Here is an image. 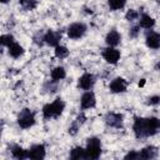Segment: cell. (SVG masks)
I'll use <instances>...</instances> for the list:
<instances>
[{
  "mask_svg": "<svg viewBox=\"0 0 160 160\" xmlns=\"http://www.w3.org/2000/svg\"><path fill=\"white\" fill-rule=\"evenodd\" d=\"M86 159H99L101 155V141L98 138H89L86 142Z\"/></svg>",
  "mask_w": 160,
  "mask_h": 160,
  "instance_id": "3957f363",
  "label": "cell"
},
{
  "mask_svg": "<svg viewBox=\"0 0 160 160\" xmlns=\"http://www.w3.org/2000/svg\"><path fill=\"white\" fill-rule=\"evenodd\" d=\"M65 76H66V71H65V69H64L62 66H56V68L52 69L51 72H50V78H51V81H52V82L60 81V80L65 79Z\"/></svg>",
  "mask_w": 160,
  "mask_h": 160,
  "instance_id": "ac0fdd59",
  "label": "cell"
},
{
  "mask_svg": "<svg viewBox=\"0 0 160 160\" xmlns=\"http://www.w3.org/2000/svg\"><path fill=\"white\" fill-rule=\"evenodd\" d=\"M96 104V98H95V94L90 90L85 91L82 95H81V99H80V105H81V109H91L94 108Z\"/></svg>",
  "mask_w": 160,
  "mask_h": 160,
  "instance_id": "9c48e42d",
  "label": "cell"
},
{
  "mask_svg": "<svg viewBox=\"0 0 160 160\" xmlns=\"http://www.w3.org/2000/svg\"><path fill=\"white\" fill-rule=\"evenodd\" d=\"M18 124L21 129L31 128L35 124V114L28 108L22 109L18 115Z\"/></svg>",
  "mask_w": 160,
  "mask_h": 160,
  "instance_id": "277c9868",
  "label": "cell"
},
{
  "mask_svg": "<svg viewBox=\"0 0 160 160\" xmlns=\"http://www.w3.org/2000/svg\"><path fill=\"white\" fill-rule=\"evenodd\" d=\"M124 159L125 160H128V159H140V154L138 152V151H130V152H128L125 156H124Z\"/></svg>",
  "mask_w": 160,
  "mask_h": 160,
  "instance_id": "f1b7e54d",
  "label": "cell"
},
{
  "mask_svg": "<svg viewBox=\"0 0 160 160\" xmlns=\"http://www.w3.org/2000/svg\"><path fill=\"white\" fill-rule=\"evenodd\" d=\"M10 151H11V155L12 158L18 159V160H24V159H29V150L21 148L20 145H16V144H12L10 148Z\"/></svg>",
  "mask_w": 160,
  "mask_h": 160,
  "instance_id": "5bb4252c",
  "label": "cell"
},
{
  "mask_svg": "<svg viewBox=\"0 0 160 160\" xmlns=\"http://www.w3.org/2000/svg\"><path fill=\"white\" fill-rule=\"evenodd\" d=\"M146 104L148 105H158V104H160V95H152V96L148 98Z\"/></svg>",
  "mask_w": 160,
  "mask_h": 160,
  "instance_id": "484cf974",
  "label": "cell"
},
{
  "mask_svg": "<svg viewBox=\"0 0 160 160\" xmlns=\"http://www.w3.org/2000/svg\"><path fill=\"white\" fill-rule=\"evenodd\" d=\"M79 125H80V124L75 120V121L70 125V128H69V134H70V135H75V134L78 132V130H79Z\"/></svg>",
  "mask_w": 160,
  "mask_h": 160,
  "instance_id": "4316f807",
  "label": "cell"
},
{
  "mask_svg": "<svg viewBox=\"0 0 160 160\" xmlns=\"http://www.w3.org/2000/svg\"><path fill=\"white\" fill-rule=\"evenodd\" d=\"M138 18H139V12H138L136 10H134V9L128 10V12L125 14V19H126L128 21H134V20H136Z\"/></svg>",
  "mask_w": 160,
  "mask_h": 160,
  "instance_id": "d4e9b609",
  "label": "cell"
},
{
  "mask_svg": "<svg viewBox=\"0 0 160 160\" xmlns=\"http://www.w3.org/2000/svg\"><path fill=\"white\" fill-rule=\"evenodd\" d=\"M126 88H128V82L122 78H115L114 80H111V82L109 85L110 91L114 92V94L124 92V91H126Z\"/></svg>",
  "mask_w": 160,
  "mask_h": 160,
  "instance_id": "8fae6325",
  "label": "cell"
},
{
  "mask_svg": "<svg viewBox=\"0 0 160 160\" xmlns=\"http://www.w3.org/2000/svg\"><path fill=\"white\" fill-rule=\"evenodd\" d=\"M102 58L109 64H116L120 60V51L112 46H109L102 50Z\"/></svg>",
  "mask_w": 160,
  "mask_h": 160,
  "instance_id": "ba28073f",
  "label": "cell"
},
{
  "mask_svg": "<svg viewBox=\"0 0 160 160\" xmlns=\"http://www.w3.org/2000/svg\"><path fill=\"white\" fill-rule=\"evenodd\" d=\"M46 155V150L45 146L42 144H36L32 145L29 149V159H34V160H41L44 159Z\"/></svg>",
  "mask_w": 160,
  "mask_h": 160,
  "instance_id": "7c38bea8",
  "label": "cell"
},
{
  "mask_svg": "<svg viewBox=\"0 0 160 160\" xmlns=\"http://www.w3.org/2000/svg\"><path fill=\"white\" fill-rule=\"evenodd\" d=\"M86 30H88V28L84 22H74L68 28V36L72 40H76V39L82 38L85 35Z\"/></svg>",
  "mask_w": 160,
  "mask_h": 160,
  "instance_id": "5b68a950",
  "label": "cell"
},
{
  "mask_svg": "<svg viewBox=\"0 0 160 160\" xmlns=\"http://www.w3.org/2000/svg\"><path fill=\"white\" fill-rule=\"evenodd\" d=\"M139 25L144 29H151L155 25V20H154V18H151L148 14H141L140 20H139Z\"/></svg>",
  "mask_w": 160,
  "mask_h": 160,
  "instance_id": "d6986e66",
  "label": "cell"
},
{
  "mask_svg": "<svg viewBox=\"0 0 160 160\" xmlns=\"http://www.w3.org/2000/svg\"><path fill=\"white\" fill-rule=\"evenodd\" d=\"M65 109V102L62 99L58 98L55 99L52 102H49V104H45L42 106V116L44 119L49 120V119H54V118H59L62 111Z\"/></svg>",
  "mask_w": 160,
  "mask_h": 160,
  "instance_id": "7a4b0ae2",
  "label": "cell"
},
{
  "mask_svg": "<svg viewBox=\"0 0 160 160\" xmlns=\"http://www.w3.org/2000/svg\"><path fill=\"white\" fill-rule=\"evenodd\" d=\"M146 46L150 49H159L160 48V34L156 31H149L145 38Z\"/></svg>",
  "mask_w": 160,
  "mask_h": 160,
  "instance_id": "4fadbf2b",
  "label": "cell"
},
{
  "mask_svg": "<svg viewBox=\"0 0 160 160\" xmlns=\"http://www.w3.org/2000/svg\"><path fill=\"white\" fill-rule=\"evenodd\" d=\"M158 1H159V2H160V0H158Z\"/></svg>",
  "mask_w": 160,
  "mask_h": 160,
  "instance_id": "d6a6232c",
  "label": "cell"
},
{
  "mask_svg": "<svg viewBox=\"0 0 160 160\" xmlns=\"http://www.w3.org/2000/svg\"><path fill=\"white\" fill-rule=\"evenodd\" d=\"M132 130L138 139L152 136L160 131V119L159 118H135Z\"/></svg>",
  "mask_w": 160,
  "mask_h": 160,
  "instance_id": "6da1fadb",
  "label": "cell"
},
{
  "mask_svg": "<svg viewBox=\"0 0 160 160\" xmlns=\"http://www.w3.org/2000/svg\"><path fill=\"white\" fill-rule=\"evenodd\" d=\"M0 1H1V2H2V4H6V2H8V1H9V0H0Z\"/></svg>",
  "mask_w": 160,
  "mask_h": 160,
  "instance_id": "1f68e13d",
  "label": "cell"
},
{
  "mask_svg": "<svg viewBox=\"0 0 160 160\" xmlns=\"http://www.w3.org/2000/svg\"><path fill=\"white\" fill-rule=\"evenodd\" d=\"M85 119H86V118H85V115H84V114L81 112V114H80V115L78 116V119H76V121H78V122H79V124L81 125V124H84V121H85Z\"/></svg>",
  "mask_w": 160,
  "mask_h": 160,
  "instance_id": "f546056e",
  "label": "cell"
},
{
  "mask_svg": "<svg viewBox=\"0 0 160 160\" xmlns=\"http://www.w3.org/2000/svg\"><path fill=\"white\" fill-rule=\"evenodd\" d=\"M144 84H145V79H141V81L139 82V86H144Z\"/></svg>",
  "mask_w": 160,
  "mask_h": 160,
  "instance_id": "4dcf8cb0",
  "label": "cell"
},
{
  "mask_svg": "<svg viewBox=\"0 0 160 160\" xmlns=\"http://www.w3.org/2000/svg\"><path fill=\"white\" fill-rule=\"evenodd\" d=\"M14 41H15V39L11 34H5V35H1V38H0V42L2 46H10Z\"/></svg>",
  "mask_w": 160,
  "mask_h": 160,
  "instance_id": "cb8c5ba5",
  "label": "cell"
},
{
  "mask_svg": "<svg viewBox=\"0 0 160 160\" xmlns=\"http://www.w3.org/2000/svg\"><path fill=\"white\" fill-rule=\"evenodd\" d=\"M140 154V159H154L158 155V149L152 145L145 146L144 149H141V151H139Z\"/></svg>",
  "mask_w": 160,
  "mask_h": 160,
  "instance_id": "2e32d148",
  "label": "cell"
},
{
  "mask_svg": "<svg viewBox=\"0 0 160 160\" xmlns=\"http://www.w3.org/2000/svg\"><path fill=\"white\" fill-rule=\"evenodd\" d=\"M68 55H69V50L66 46H62V45L55 46V56L58 59H65Z\"/></svg>",
  "mask_w": 160,
  "mask_h": 160,
  "instance_id": "7402d4cb",
  "label": "cell"
},
{
  "mask_svg": "<svg viewBox=\"0 0 160 160\" xmlns=\"http://www.w3.org/2000/svg\"><path fill=\"white\" fill-rule=\"evenodd\" d=\"M42 40L45 44L50 45V46H58L60 40H61V34L59 31H54V30H48L44 36H42Z\"/></svg>",
  "mask_w": 160,
  "mask_h": 160,
  "instance_id": "30bf717a",
  "label": "cell"
},
{
  "mask_svg": "<svg viewBox=\"0 0 160 160\" xmlns=\"http://www.w3.org/2000/svg\"><path fill=\"white\" fill-rule=\"evenodd\" d=\"M139 32H140V25H135L130 29L129 35H130V38H136L139 35Z\"/></svg>",
  "mask_w": 160,
  "mask_h": 160,
  "instance_id": "83f0119b",
  "label": "cell"
},
{
  "mask_svg": "<svg viewBox=\"0 0 160 160\" xmlns=\"http://www.w3.org/2000/svg\"><path fill=\"white\" fill-rule=\"evenodd\" d=\"M70 158L71 159H76V160H79V159H86V151L81 146H76V148H74L70 151Z\"/></svg>",
  "mask_w": 160,
  "mask_h": 160,
  "instance_id": "ffe728a7",
  "label": "cell"
},
{
  "mask_svg": "<svg viewBox=\"0 0 160 160\" xmlns=\"http://www.w3.org/2000/svg\"><path fill=\"white\" fill-rule=\"evenodd\" d=\"M8 51H9V55L11 58L18 59V58H20L24 54V48L20 44H18L16 41H14L10 46H8Z\"/></svg>",
  "mask_w": 160,
  "mask_h": 160,
  "instance_id": "e0dca14e",
  "label": "cell"
},
{
  "mask_svg": "<svg viewBox=\"0 0 160 160\" xmlns=\"http://www.w3.org/2000/svg\"><path fill=\"white\" fill-rule=\"evenodd\" d=\"M19 2L25 10H34L38 5L36 0H19Z\"/></svg>",
  "mask_w": 160,
  "mask_h": 160,
  "instance_id": "603a6c76",
  "label": "cell"
},
{
  "mask_svg": "<svg viewBox=\"0 0 160 160\" xmlns=\"http://www.w3.org/2000/svg\"><path fill=\"white\" fill-rule=\"evenodd\" d=\"M120 41H121V35L116 30H110L105 36V42L108 44V46L115 48L120 44Z\"/></svg>",
  "mask_w": 160,
  "mask_h": 160,
  "instance_id": "9a60e30c",
  "label": "cell"
},
{
  "mask_svg": "<svg viewBox=\"0 0 160 160\" xmlns=\"http://www.w3.org/2000/svg\"><path fill=\"white\" fill-rule=\"evenodd\" d=\"M122 115L118 114V112H108L105 115V122L108 126L110 128H115V129H120L122 128Z\"/></svg>",
  "mask_w": 160,
  "mask_h": 160,
  "instance_id": "8992f818",
  "label": "cell"
},
{
  "mask_svg": "<svg viewBox=\"0 0 160 160\" xmlns=\"http://www.w3.org/2000/svg\"><path fill=\"white\" fill-rule=\"evenodd\" d=\"M95 76L90 72H85L82 74L80 78H79V81H78V86L79 89H82V90H91V88L94 86L95 84Z\"/></svg>",
  "mask_w": 160,
  "mask_h": 160,
  "instance_id": "52a82bcc",
  "label": "cell"
},
{
  "mask_svg": "<svg viewBox=\"0 0 160 160\" xmlns=\"http://www.w3.org/2000/svg\"><path fill=\"white\" fill-rule=\"evenodd\" d=\"M126 0H108V5L110 8V10L115 11V10H120L125 6Z\"/></svg>",
  "mask_w": 160,
  "mask_h": 160,
  "instance_id": "44dd1931",
  "label": "cell"
}]
</instances>
